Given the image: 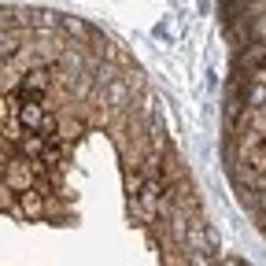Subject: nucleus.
<instances>
[{"label": "nucleus", "instance_id": "obj_1", "mask_svg": "<svg viewBox=\"0 0 266 266\" xmlns=\"http://www.w3.org/2000/svg\"><path fill=\"white\" fill-rule=\"evenodd\" d=\"M233 78L226 96L222 156L244 207L266 233V0H233Z\"/></svg>", "mask_w": 266, "mask_h": 266}]
</instances>
